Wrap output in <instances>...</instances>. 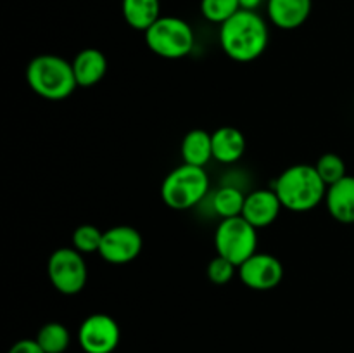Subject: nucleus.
Returning a JSON list of instances; mask_svg holds the SVG:
<instances>
[{"mask_svg":"<svg viewBox=\"0 0 354 353\" xmlns=\"http://www.w3.org/2000/svg\"><path fill=\"white\" fill-rule=\"evenodd\" d=\"M270 30L256 10L241 9L220 26V45L235 62H252L265 54Z\"/></svg>","mask_w":354,"mask_h":353,"instance_id":"1","label":"nucleus"},{"mask_svg":"<svg viewBox=\"0 0 354 353\" xmlns=\"http://www.w3.org/2000/svg\"><path fill=\"white\" fill-rule=\"evenodd\" d=\"M273 190L279 196L283 210L294 213H306L325 201L327 183L318 175L315 165H297L283 170L273 182Z\"/></svg>","mask_w":354,"mask_h":353,"instance_id":"2","label":"nucleus"},{"mask_svg":"<svg viewBox=\"0 0 354 353\" xmlns=\"http://www.w3.org/2000/svg\"><path fill=\"white\" fill-rule=\"evenodd\" d=\"M26 82L38 97L47 100H64L78 87L73 64L55 54L35 55L26 66Z\"/></svg>","mask_w":354,"mask_h":353,"instance_id":"3","label":"nucleus"},{"mask_svg":"<svg viewBox=\"0 0 354 353\" xmlns=\"http://www.w3.org/2000/svg\"><path fill=\"white\" fill-rule=\"evenodd\" d=\"M209 190V176L206 170L199 166L183 165L165 176L161 183V199L168 208L185 211L197 206Z\"/></svg>","mask_w":354,"mask_h":353,"instance_id":"4","label":"nucleus"},{"mask_svg":"<svg viewBox=\"0 0 354 353\" xmlns=\"http://www.w3.org/2000/svg\"><path fill=\"white\" fill-rule=\"evenodd\" d=\"M145 44L152 54L162 59H182L194 51L196 35L185 19L161 16L144 33Z\"/></svg>","mask_w":354,"mask_h":353,"instance_id":"5","label":"nucleus"},{"mask_svg":"<svg viewBox=\"0 0 354 353\" xmlns=\"http://www.w3.org/2000/svg\"><path fill=\"white\" fill-rule=\"evenodd\" d=\"M258 248V228L244 217L221 218L214 232L216 255L230 260L237 266L251 258Z\"/></svg>","mask_w":354,"mask_h":353,"instance_id":"6","label":"nucleus"},{"mask_svg":"<svg viewBox=\"0 0 354 353\" xmlns=\"http://www.w3.org/2000/svg\"><path fill=\"white\" fill-rule=\"evenodd\" d=\"M47 275L57 293L75 296L85 289L88 269L83 255L75 248H59L48 256Z\"/></svg>","mask_w":354,"mask_h":353,"instance_id":"7","label":"nucleus"},{"mask_svg":"<svg viewBox=\"0 0 354 353\" xmlns=\"http://www.w3.org/2000/svg\"><path fill=\"white\" fill-rule=\"evenodd\" d=\"M78 345L85 353H114L121 339L118 322L107 314H92L80 324Z\"/></svg>","mask_w":354,"mask_h":353,"instance_id":"8","label":"nucleus"},{"mask_svg":"<svg viewBox=\"0 0 354 353\" xmlns=\"http://www.w3.org/2000/svg\"><path fill=\"white\" fill-rule=\"evenodd\" d=\"M144 248L142 234L130 225H116L104 230L99 255L111 265H127L138 258Z\"/></svg>","mask_w":354,"mask_h":353,"instance_id":"9","label":"nucleus"},{"mask_svg":"<svg viewBox=\"0 0 354 353\" xmlns=\"http://www.w3.org/2000/svg\"><path fill=\"white\" fill-rule=\"evenodd\" d=\"M237 272L241 282L252 291H272L283 279L282 262L270 253L256 251L239 266Z\"/></svg>","mask_w":354,"mask_h":353,"instance_id":"10","label":"nucleus"},{"mask_svg":"<svg viewBox=\"0 0 354 353\" xmlns=\"http://www.w3.org/2000/svg\"><path fill=\"white\" fill-rule=\"evenodd\" d=\"M282 203L273 189H256L245 196L242 217L254 225L256 228H265L279 218Z\"/></svg>","mask_w":354,"mask_h":353,"instance_id":"11","label":"nucleus"},{"mask_svg":"<svg viewBox=\"0 0 354 353\" xmlns=\"http://www.w3.org/2000/svg\"><path fill=\"white\" fill-rule=\"evenodd\" d=\"M313 0H266V14L280 30H297L308 21Z\"/></svg>","mask_w":354,"mask_h":353,"instance_id":"12","label":"nucleus"},{"mask_svg":"<svg viewBox=\"0 0 354 353\" xmlns=\"http://www.w3.org/2000/svg\"><path fill=\"white\" fill-rule=\"evenodd\" d=\"M325 206L339 224L354 225V176L346 175L334 185L327 187Z\"/></svg>","mask_w":354,"mask_h":353,"instance_id":"13","label":"nucleus"},{"mask_svg":"<svg viewBox=\"0 0 354 353\" xmlns=\"http://www.w3.org/2000/svg\"><path fill=\"white\" fill-rule=\"evenodd\" d=\"M73 73L78 87L88 89L97 85L107 73V57L99 48H83L71 61Z\"/></svg>","mask_w":354,"mask_h":353,"instance_id":"14","label":"nucleus"},{"mask_svg":"<svg viewBox=\"0 0 354 353\" xmlns=\"http://www.w3.org/2000/svg\"><path fill=\"white\" fill-rule=\"evenodd\" d=\"M213 141V159L230 165V163L239 161L245 152L244 134L235 127H221L211 134Z\"/></svg>","mask_w":354,"mask_h":353,"instance_id":"15","label":"nucleus"},{"mask_svg":"<svg viewBox=\"0 0 354 353\" xmlns=\"http://www.w3.org/2000/svg\"><path fill=\"white\" fill-rule=\"evenodd\" d=\"M183 163L199 168H206L207 163L213 159V141L209 132L203 128H194L187 132L180 145Z\"/></svg>","mask_w":354,"mask_h":353,"instance_id":"16","label":"nucleus"},{"mask_svg":"<svg viewBox=\"0 0 354 353\" xmlns=\"http://www.w3.org/2000/svg\"><path fill=\"white\" fill-rule=\"evenodd\" d=\"M121 12L128 26L145 33L161 17V2L159 0H123Z\"/></svg>","mask_w":354,"mask_h":353,"instance_id":"17","label":"nucleus"},{"mask_svg":"<svg viewBox=\"0 0 354 353\" xmlns=\"http://www.w3.org/2000/svg\"><path fill=\"white\" fill-rule=\"evenodd\" d=\"M45 353H64L71 345V332L61 322H47L35 336Z\"/></svg>","mask_w":354,"mask_h":353,"instance_id":"18","label":"nucleus"},{"mask_svg":"<svg viewBox=\"0 0 354 353\" xmlns=\"http://www.w3.org/2000/svg\"><path fill=\"white\" fill-rule=\"evenodd\" d=\"M245 194L235 185H221L216 192L213 194V206L214 213L220 215L221 218H234L241 217L244 210Z\"/></svg>","mask_w":354,"mask_h":353,"instance_id":"19","label":"nucleus"},{"mask_svg":"<svg viewBox=\"0 0 354 353\" xmlns=\"http://www.w3.org/2000/svg\"><path fill=\"white\" fill-rule=\"evenodd\" d=\"M241 10L239 0H201V14L206 21L223 24Z\"/></svg>","mask_w":354,"mask_h":353,"instance_id":"20","label":"nucleus"},{"mask_svg":"<svg viewBox=\"0 0 354 353\" xmlns=\"http://www.w3.org/2000/svg\"><path fill=\"white\" fill-rule=\"evenodd\" d=\"M104 232L92 224H83L73 232V248L82 255H92L99 253L100 242H102Z\"/></svg>","mask_w":354,"mask_h":353,"instance_id":"21","label":"nucleus"},{"mask_svg":"<svg viewBox=\"0 0 354 353\" xmlns=\"http://www.w3.org/2000/svg\"><path fill=\"white\" fill-rule=\"evenodd\" d=\"M315 168H317L322 180L327 183V187L334 185V183H337L339 180H342L348 175L344 159L339 154H335V152H325V154H322L318 158V161L315 163Z\"/></svg>","mask_w":354,"mask_h":353,"instance_id":"22","label":"nucleus"},{"mask_svg":"<svg viewBox=\"0 0 354 353\" xmlns=\"http://www.w3.org/2000/svg\"><path fill=\"white\" fill-rule=\"evenodd\" d=\"M239 270V266L235 263H232L230 260L223 258V256L216 255L209 263H207L206 275L216 286H225V284L230 282L234 279L235 272Z\"/></svg>","mask_w":354,"mask_h":353,"instance_id":"23","label":"nucleus"},{"mask_svg":"<svg viewBox=\"0 0 354 353\" xmlns=\"http://www.w3.org/2000/svg\"><path fill=\"white\" fill-rule=\"evenodd\" d=\"M7 353H45L37 343V339H19L14 343Z\"/></svg>","mask_w":354,"mask_h":353,"instance_id":"24","label":"nucleus"},{"mask_svg":"<svg viewBox=\"0 0 354 353\" xmlns=\"http://www.w3.org/2000/svg\"><path fill=\"white\" fill-rule=\"evenodd\" d=\"M241 2V9L244 10H256L263 3V0H239Z\"/></svg>","mask_w":354,"mask_h":353,"instance_id":"25","label":"nucleus"}]
</instances>
